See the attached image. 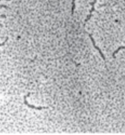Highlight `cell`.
<instances>
[{"mask_svg":"<svg viewBox=\"0 0 125 135\" xmlns=\"http://www.w3.org/2000/svg\"><path fill=\"white\" fill-rule=\"evenodd\" d=\"M30 93H28V94H27V95L24 97V104L28 107H29L30 108H32V109H36V110H42V109H46L49 108V107H36L35 106L30 105V104H29L28 103V102H27V101L26 100L27 97H29L30 96Z\"/></svg>","mask_w":125,"mask_h":135,"instance_id":"7a4b0ae2","label":"cell"},{"mask_svg":"<svg viewBox=\"0 0 125 135\" xmlns=\"http://www.w3.org/2000/svg\"><path fill=\"white\" fill-rule=\"evenodd\" d=\"M0 7H4L5 8H10L9 7H7L6 5H0Z\"/></svg>","mask_w":125,"mask_h":135,"instance_id":"5b68a950","label":"cell"},{"mask_svg":"<svg viewBox=\"0 0 125 135\" xmlns=\"http://www.w3.org/2000/svg\"><path fill=\"white\" fill-rule=\"evenodd\" d=\"M8 39H9V38H8V37H7V38H6V39H5V40L4 42H3V43H0V47L4 46V45L5 44V42H6L8 40Z\"/></svg>","mask_w":125,"mask_h":135,"instance_id":"277c9868","label":"cell"},{"mask_svg":"<svg viewBox=\"0 0 125 135\" xmlns=\"http://www.w3.org/2000/svg\"><path fill=\"white\" fill-rule=\"evenodd\" d=\"M75 1H76V0H72V13H74L75 7H76V5H75ZM96 2H97V0H93V2L91 3V6H92V8H91V9L90 11V14L87 16V18H86V19L85 20V24H84V25H83V27H85L86 23H87V22L91 19V16H92V13L94 10H95V8H94V4H95Z\"/></svg>","mask_w":125,"mask_h":135,"instance_id":"6da1fadb","label":"cell"},{"mask_svg":"<svg viewBox=\"0 0 125 135\" xmlns=\"http://www.w3.org/2000/svg\"><path fill=\"white\" fill-rule=\"evenodd\" d=\"M121 49H125V47H120L117 50H116L112 54V57H113V58H115V59L116 58V56H115L116 54H117V53L119 51H120Z\"/></svg>","mask_w":125,"mask_h":135,"instance_id":"3957f363","label":"cell"},{"mask_svg":"<svg viewBox=\"0 0 125 135\" xmlns=\"http://www.w3.org/2000/svg\"><path fill=\"white\" fill-rule=\"evenodd\" d=\"M0 18H6V16H5V15H0Z\"/></svg>","mask_w":125,"mask_h":135,"instance_id":"8992f818","label":"cell"}]
</instances>
